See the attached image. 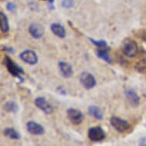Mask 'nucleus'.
Listing matches in <instances>:
<instances>
[{"label": "nucleus", "mask_w": 146, "mask_h": 146, "mask_svg": "<svg viewBox=\"0 0 146 146\" xmlns=\"http://www.w3.org/2000/svg\"><path fill=\"white\" fill-rule=\"evenodd\" d=\"M80 83L86 90L93 89L96 85V80L94 75L89 72H83L80 77Z\"/></svg>", "instance_id": "7ed1b4c3"}, {"label": "nucleus", "mask_w": 146, "mask_h": 146, "mask_svg": "<svg viewBox=\"0 0 146 146\" xmlns=\"http://www.w3.org/2000/svg\"><path fill=\"white\" fill-rule=\"evenodd\" d=\"M139 145H146V137H143L139 140Z\"/></svg>", "instance_id": "4be33fe9"}, {"label": "nucleus", "mask_w": 146, "mask_h": 146, "mask_svg": "<svg viewBox=\"0 0 146 146\" xmlns=\"http://www.w3.org/2000/svg\"><path fill=\"white\" fill-rule=\"evenodd\" d=\"M90 41L92 42V43L94 44V45L96 46V47H98V48H106V47H107V43H106V41H103V40H100V41H96V40H94L93 38H89Z\"/></svg>", "instance_id": "6ab92c4d"}, {"label": "nucleus", "mask_w": 146, "mask_h": 146, "mask_svg": "<svg viewBox=\"0 0 146 146\" xmlns=\"http://www.w3.org/2000/svg\"><path fill=\"white\" fill-rule=\"evenodd\" d=\"M6 9L8 11H9L11 12H14L16 11V5H15L13 3H9L6 5Z\"/></svg>", "instance_id": "412c9836"}, {"label": "nucleus", "mask_w": 146, "mask_h": 146, "mask_svg": "<svg viewBox=\"0 0 146 146\" xmlns=\"http://www.w3.org/2000/svg\"><path fill=\"white\" fill-rule=\"evenodd\" d=\"M89 114L97 120H102L103 119V113L100 109L95 106H90L88 108Z\"/></svg>", "instance_id": "4468645a"}, {"label": "nucleus", "mask_w": 146, "mask_h": 146, "mask_svg": "<svg viewBox=\"0 0 146 146\" xmlns=\"http://www.w3.org/2000/svg\"><path fill=\"white\" fill-rule=\"evenodd\" d=\"M26 128L28 132L33 135H41L44 133V128L41 125L34 121H29L27 122Z\"/></svg>", "instance_id": "1a4fd4ad"}, {"label": "nucleus", "mask_w": 146, "mask_h": 146, "mask_svg": "<svg viewBox=\"0 0 146 146\" xmlns=\"http://www.w3.org/2000/svg\"><path fill=\"white\" fill-rule=\"evenodd\" d=\"M122 50L125 55L133 58L138 53V44L131 38H125L122 44Z\"/></svg>", "instance_id": "f03ea898"}, {"label": "nucleus", "mask_w": 146, "mask_h": 146, "mask_svg": "<svg viewBox=\"0 0 146 146\" xmlns=\"http://www.w3.org/2000/svg\"><path fill=\"white\" fill-rule=\"evenodd\" d=\"M125 97L129 103L131 104L132 106H138L140 103V98L136 94V92L132 90V89H128L125 92Z\"/></svg>", "instance_id": "9b49d317"}, {"label": "nucleus", "mask_w": 146, "mask_h": 146, "mask_svg": "<svg viewBox=\"0 0 146 146\" xmlns=\"http://www.w3.org/2000/svg\"><path fill=\"white\" fill-rule=\"evenodd\" d=\"M88 137L92 141L98 142L103 141L105 139L106 134L103 129L100 126H95L90 128L88 131Z\"/></svg>", "instance_id": "39448f33"}, {"label": "nucleus", "mask_w": 146, "mask_h": 146, "mask_svg": "<svg viewBox=\"0 0 146 146\" xmlns=\"http://www.w3.org/2000/svg\"><path fill=\"white\" fill-rule=\"evenodd\" d=\"M96 55L99 58H100L102 60L107 63L112 62V59H111L110 56L109 54V48H101L97 50L96 51Z\"/></svg>", "instance_id": "2eb2a0df"}, {"label": "nucleus", "mask_w": 146, "mask_h": 146, "mask_svg": "<svg viewBox=\"0 0 146 146\" xmlns=\"http://www.w3.org/2000/svg\"><path fill=\"white\" fill-rule=\"evenodd\" d=\"M35 104L39 110L46 114H51L54 112L52 106L48 103L44 97H37L35 100Z\"/></svg>", "instance_id": "6e6552de"}, {"label": "nucleus", "mask_w": 146, "mask_h": 146, "mask_svg": "<svg viewBox=\"0 0 146 146\" xmlns=\"http://www.w3.org/2000/svg\"><path fill=\"white\" fill-rule=\"evenodd\" d=\"M9 22L7 15L0 12V30L3 32H8L9 31Z\"/></svg>", "instance_id": "dca6fc26"}, {"label": "nucleus", "mask_w": 146, "mask_h": 146, "mask_svg": "<svg viewBox=\"0 0 146 146\" xmlns=\"http://www.w3.org/2000/svg\"><path fill=\"white\" fill-rule=\"evenodd\" d=\"M5 65L7 67L8 71L15 77H17L21 81H23V78L22 77V75L24 74V70L18 65L16 63L14 62V60H12L9 56H6L5 58Z\"/></svg>", "instance_id": "f257e3e1"}, {"label": "nucleus", "mask_w": 146, "mask_h": 146, "mask_svg": "<svg viewBox=\"0 0 146 146\" xmlns=\"http://www.w3.org/2000/svg\"><path fill=\"white\" fill-rule=\"evenodd\" d=\"M111 125L115 129L117 132H124L126 130L129 129V123L128 121L125 119H122L121 118L113 116L110 119Z\"/></svg>", "instance_id": "20e7f679"}, {"label": "nucleus", "mask_w": 146, "mask_h": 146, "mask_svg": "<svg viewBox=\"0 0 146 146\" xmlns=\"http://www.w3.org/2000/svg\"><path fill=\"white\" fill-rule=\"evenodd\" d=\"M67 115L69 120L73 124L79 125L84 121V114L74 108H69L67 111Z\"/></svg>", "instance_id": "423d86ee"}, {"label": "nucleus", "mask_w": 146, "mask_h": 146, "mask_svg": "<svg viewBox=\"0 0 146 146\" xmlns=\"http://www.w3.org/2000/svg\"><path fill=\"white\" fill-rule=\"evenodd\" d=\"M74 5V1L73 0H63L62 3H61V5L64 8H67V9H70L72 8Z\"/></svg>", "instance_id": "aec40b11"}, {"label": "nucleus", "mask_w": 146, "mask_h": 146, "mask_svg": "<svg viewBox=\"0 0 146 146\" xmlns=\"http://www.w3.org/2000/svg\"><path fill=\"white\" fill-rule=\"evenodd\" d=\"M58 67H59L60 74L65 78H69L74 74L73 67L68 63L64 62V61H60L58 64Z\"/></svg>", "instance_id": "f8f14e48"}, {"label": "nucleus", "mask_w": 146, "mask_h": 146, "mask_svg": "<svg viewBox=\"0 0 146 146\" xmlns=\"http://www.w3.org/2000/svg\"><path fill=\"white\" fill-rule=\"evenodd\" d=\"M4 135L5 136L9 137V139L13 140H19L21 138L19 132H18L15 129L12 128H6L4 130Z\"/></svg>", "instance_id": "a211bd4d"}, {"label": "nucleus", "mask_w": 146, "mask_h": 146, "mask_svg": "<svg viewBox=\"0 0 146 146\" xmlns=\"http://www.w3.org/2000/svg\"><path fill=\"white\" fill-rule=\"evenodd\" d=\"M29 33L34 38L39 39L42 38L44 34V29L41 24L38 23H32L29 28Z\"/></svg>", "instance_id": "9d476101"}, {"label": "nucleus", "mask_w": 146, "mask_h": 146, "mask_svg": "<svg viewBox=\"0 0 146 146\" xmlns=\"http://www.w3.org/2000/svg\"><path fill=\"white\" fill-rule=\"evenodd\" d=\"M50 30L54 35L60 38H64L66 36V31L64 27L60 23H53L50 25Z\"/></svg>", "instance_id": "ddd939ff"}, {"label": "nucleus", "mask_w": 146, "mask_h": 146, "mask_svg": "<svg viewBox=\"0 0 146 146\" xmlns=\"http://www.w3.org/2000/svg\"><path fill=\"white\" fill-rule=\"evenodd\" d=\"M46 1H48V2H49V3H50V4H53V3H54V0H46Z\"/></svg>", "instance_id": "5701e85b"}, {"label": "nucleus", "mask_w": 146, "mask_h": 146, "mask_svg": "<svg viewBox=\"0 0 146 146\" xmlns=\"http://www.w3.org/2000/svg\"><path fill=\"white\" fill-rule=\"evenodd\" d=\"M3 109L8 113H16L19 111V106L14 101H8L3 106Z\"/></svg>", "instance_id": "f3484780"}, {"label": "nucleus", "mask_w": 146, "mask_h": 146, "mask_svg": "<svg viewBox=\"0 0 146 146\" xmlns=\"http://www.w3.org/2000/svg\"><path fill=\"white\" fill-rule=\"evenodd\" d=\"M20 59L28 64L35 65L38 61V55L35 51L31 50H25L19 54Z\"/></svg>", "instance_id": "0eeeda50"}]
</instances>
